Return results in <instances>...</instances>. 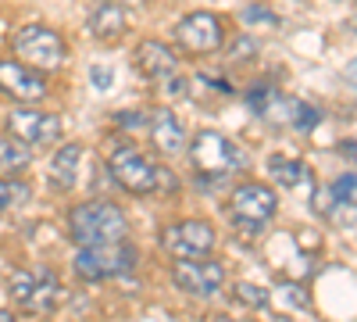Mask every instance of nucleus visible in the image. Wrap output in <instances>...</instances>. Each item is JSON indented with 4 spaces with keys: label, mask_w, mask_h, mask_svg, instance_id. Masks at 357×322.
<instances>
[{
    "label": "nucleus",
    "mask_w": 357,
    "mask_h": 322,
    "mask_svg": "<svg viewBox=\"0 0 357 322\" xmlns=\"http://www.w3.org/2000/svg\"><path fill=\"white\" fill-rule=\"evenodd\" d=\"M68 233L79 247H100V244L126 240L129 222L122 208H114L111 200H82L68 212Z\"/></svg>",
    "instance_id": "obj_1"
},
{
    "label": "nucleus",
    "mask_w": 357,
    "mask_h": 322,
    "mask_svg": "<svg viewBox=\"0 0 357 322\" xmlns=\"http://www.w3.org/2000/svg\"><path fill=\"white\" fill-rule=\"evenodd\" d=\"M190 161L197 168V183H218L225 175L240 172L247 165L240 143L229 140L218 129H200L193 136V147H190Z\"/></svg>",
    "instance_id": "obj_2"
},
{
    "label": "nucleus",
    "mask_w": 357,
    "mask_h": 322,
    "mask_svg": "<svg viewBox=\"0 0 357 322\" xmlns=\"http://www.w3.org/2000/svg\"><path fill=\"white\" fill-rule=\"evenodd\" d=\"M229 212H232V226L240 229V237L257 240L264 233V226L279 212V193L268 183H243V186L232 190Z\"/></svg>",
    "instance_id": "obj_3"
},
{
    "label": "nucleus",
    "mask_w": 357,
    "mask_h": 322,
    "mask_svg": "<svg viewBox=\"0 0 357 322\" xmlns=\"http://www.w3.org/2000/svg\"><path fill=\"white\" fill-rule=\"evenodd\" d=\"M72 269L82 283H100L111 276H126L136 269V247L126 240L114 244H100V247H79Z\"/></svg>",
    "instance_id": "obj_4"
},
{
    "label": "nucleus",
    "mask_w": 357,
    "mask_h": 322,
    "mask_svg": "<svg viewBox=\"0 0 357 322\" xmlns=\"http://www.w3.org/2000/svg\"><path fill=\"white\" fill-rule=\"evenodd\" d=\"M107 172L118 186L136 193V197L158 190V165L139 147H132V143H114L107 151Z\"/></svg>",
    "instance_id": "obj_5"
},
{
    "label": "nucleus",
    "mask_w": 357,
    "mask_h": 322,
    "mask_svg": "<svg viewBox=\"0 0 357 322\" xmlns=\"http://www.w3.org/2000/svg\"><path fill=\"white\" fill-rule=\"evenodd\" d=\"M15 54H18V61H25L29 68H36V72H54V68H61L65 65V57H68V47L65 40L54 33V29L47 25H25L15 33L11 40Z\"/></svg>",
    "instance_id": "obj_6"
},
{
    "label": "nucleus",
    "mask_w": 357,
    "mask_h": 322,
    "mask_svg": "<svg viewBox=\"0 0 357 322\" xmlns=\"http://www.w3.org/2000/svg\"><path fill=\"white\" fill-rule=\"evenodd\" d=\"M8 136L29 143V147H54L57 140L65 133V122L57 119V115H47V111H36L33 104H22L8 115L4 122Z\"/></svg>",
    "instance_id": "obj_7"
},
{
    "label": "nucleus",
    "mask_w": 357,
    "mask_h": 322,
    "mask_svg": "<svg viewBox=\"0 0 357 322\" xmlns=\"http://www.w3.org/2000/svg\"><path fill=\"white\" fill-rule=\"evenodd\" d=\"M172 279L190 298H215L225 286V265L211 258H178L172 265Z\"/></svg>",
    "instance_id": "obj_8"
},
{
    "label": "nucleus",
    "mask_w": 357,
    "mask_h": 322,
    "mask_svg": "<svg viewBox=\"0 0 357 322\" xmlns=\"http://www.w3.org/2000/svg\"><path fill=\"white\" fill-rule=\"evenodd\" d=\"M161 247L172 258H207L215 247V226L204 219H183L172 222L161 233Z\"/></svg>",
    "instance_id": "obj_9"
},
{
    "label": "nucleus",
    "mask_w": 357,
    "mask_h": 322,
    "mask_svg": "<svg viewBox=\"0 0 357 322\" xmlns=\"http://www.w3.org/2000/svg\"><path fill=\"white\" fill-rule=\"evenodd\" d=\"M175 43L183 47L186 54H215L222 43H225V29H222V18L211 15V11H193L186 15L183 22L175 25Z\"/></svg>",
    "instance_id": "obj_10"
},
{
    "label": "nucleus",
    "mask_w": 357,
    "mask_h": 322,
    "mask_svg": "<svg viewBox=\"0 0 357 322\" xmlns=\"http://www.w3.org/2000/svg\"><path fill=\"white\" fill-rule=\"evenodd\" d=\"M0 94L18 104H40L50 90H47V79L25 61H0Z\"/></svg>",
    "instance_id": "obj_11"
},
{
    "label": "nucleus",
    "mask_w": 357,
    "mask_h": 322,
    "mask_svg": "<svg viewBox=\"0 0 357 322\" xmlns=\"http://www.w3.org/2000/svg\"><path fill=\"white\" fill-rule=\"evenodd\" d=\"M132 61H136V68H139L146 79L161 82V79L175 75L178 57H175V50H172V47H165L161 40H143V43L132 50Z\"/></svg>",
    "instance_id": "obj_12"
},
{
    "label": "nucleus",
    "mask_w": 357,
    "mask_h": 322,
    "mask_svg": "<svg viewBox=\"0 0 357 322\" xmlns=\"http://www.w3.org/2000/svg\"><path fill=\"white\" fill-rule=\"evenodd\" d=\"M146 129H151V143L158 154H178L186 147V129L175 119V111H168V108L154 111V119L146 122Z\"/></svg>",
    "instance_id": "obj_13"
},
{
    "label": "nucleus",
    "mask_w": 357,
    "mask_h": 322,
    "mask_svg": "<svg viewBox=\"0 0 357 322\" xmlns=\"http://www.w3.org/2000/svg\"><path fill=\"white\" fill-rule=\"evenodd\" d=\"M82 143H65V147H57L54 161H50V183L57 190H75L79 183V168H82Z\"/></svg>",
    "instance_id": "obj_14"
},
{
    "label": "nucleus",
    "mask_w": 357,
    "mask_h": 322,
    "mask_svg": "<svg viewBox=\"0 0 357 322\" xmlns=\"http://www.w3.org/2000/svg\"><path fill=\"white\" fill-rule=\"evenodd\" d=\"M61 298H65L61 279H57L50 269H40V272H36V279H33V294H29V301H25V312L50 315L57 305H61Z\"/></svg>",
    "instance_id": "obj_15"
},
{
    "label": "nucleus",
    "mask_w": 357,
    "mask_h": 322,
    "mask_svg": "<svg viewBox=\"0 0 357 322\" xmlns=\"http://www.w3.org/2000/svg\"><path fill=\"white\" fill-rule=\"evenodd\" d=\"M126 8L122 4H114V0H100V4L89 11V33H93L97 40H118L126 33Z\"/></svg>",
    "instance_id": "obj_16"
},
{
    "label": "nucleus",
    "mask_w": 357,
    "mask_h": 322,
    "mask_svg": "<svg viewBox=\"0 0 357 322\" xmlns=\"http://www.w3.org/2000/svg\"><path fill=\"white\" fill-rule=\"evenodd\" d=\"M268 175H272V180H275L279 186H286V190H296V186L311 183V168H307L304 161H296V158H282V154L268 158Z\"/></svg>",
    "instance_id": "obj_17"
},
{
    "label": "nucleus",
    "mask_w": 357,
    "mask_h": 322,
    "mask_svg": "<svg viewBox=\"0 0 357 322\" xmlns=\"http://www.w3.org/2000/svg\"><path fill=\"white\" fill-rule=\"evenodd\" d=\"M29 161H33V151H29V143L8 136L0 140V175H15L22 168H29Z\"/></svg>",
    "instance_id": "obj_18"
},
{
    "label": "nucleus",
    "mask_w": 357,
    "mask_h": 322,
    "mask_svg": "<svg viewBox=\"0 0 357 322\" xmlns=\"http://www.w3.org/2000/svg\"><path fill=\"white\" fill-rule=\"evenodd\" d=\"M29 197H33V186H29L25 180L0 175V215H8V212L22 208V204H29Z\"/></svg>",
    "instance_id": "obj_19"
},
{
    "label": "nucleus",
    "mask_w": 357,
    "mask_h": 322,
    "mask_svg": "<svg viewBox=\"0 0 357 322\" xmlns=\"http://www.w3.org/2000/svg\"><path fill=\"white\" fill-rule=\"evenodd\" d=\"M236 301L247 305V308H268V301H272V294H268L264 286H254V283H236Z\"/></svg>",
    "instance_id": "obj_20"
},
{
    "label": "nucleus",
    "mask_w": 357,
    "mask_h": 322,
    "mask_svg": "<svg viewBox=\"0 0 357 322\" xmlns=\"http://www.w3.org/2000/svg\"><path fill=\"white\" fill-rule=\"evenodd\" d=\"M325 219H329L333 226H354V222H357V204L333 197V204L325 208Z\"/></svg>",
    "instance_id": "obj_21"
},
{
    "label": "nucleus",
    "mask_w": 357,
    "mask_h": 322,
    "mask_svg": "<svg viewBox=\"0 0 357 322\" xmlns=\"http://www.w3.org/2000/svg\"><path fill=\"white\" fill-rule=\"evenodd\" d=\"M289 122H293L296 129H314V126L321 122V115H318V108H311V104H304V101H293V104H289Z\"/></svg>",
    "instance_id": "obj_22"
},
{
    "label": "nucleus",
    "mask_w": 357,
    "mask_h": 322,
    "mask_svg": "<svg viewBox=\"0 0 357 322\" xmlns=\"http://www.w3.org/2000/svg\"><path fill=\"white\" fill-rule=\"evenodd\" d=\"M257 50H261L257 36L240 33V36L232 40V47H229V61H247V57H257Z\"/></svg>",
    "instance_id": "obj_23"
},
{
    "label": "nucleus",
    "mask_w": 357,
    "mask_h": 322,
    "mask_svg": "<svg viewBox=\"0 0 357 322\" xmlns=\"http://www.w3.org/2000/svg\"><path fill=\"white\" fill-rule=\"evenodd\" d=\"M329 193L340 197V200H354V204H357V175H354V172L336 175V183L329 186Z\"/></svg>",
    "instance_id": "obj_24"
},
{
    "label": "nucleus",
    "mask_w": 357,
    "mask_h": 322,
    "mask_svg": "<svg viewBox=\"0 0 357 322\" xmlns=\"http://www.w3.org/2000/svg\"><path fill=\"white\" fill-rule=\"evenodd\" d=\"M33 279H36V272H15L11 276V298L25 308V301H29V294H33Z\"/></svg>",
    "instance_id": "obj_25"
},
{
    "label": "nucleus",
    "mask_w": 357,
    "mask_h": 322,
    "mask_svg": "<svg viewBox=\"0 0 357 322\" xmlns=\"http://www.w3.org/2000/svg\"><path fill=\"white\" fill-rule=\"evenodd\" d=\"M161 94H165L168 101H183V97L190 94V82H186L183 75H168V79H161Z\"/></svg>",
    "instance_id": "obj_26"
},
{
    "label": "nucleus",
    "mask_w": 357,
    "mask_h": 322,
    "mask_svg": "<svg viewBox=\"0 0 357 322\" xmlns=\"http://www.w3.org/2000/svg\"><path fill=\"white\" fill-rule=\"evenodd\" d=\"M282 290H286V301H289L293 308H311V298L304 294V286H301V283H286Z\"/></svg>",
    "instance_id": "obj_27"
},
{
    "label": "nucleus",
    "mask_w": 357,
    "mask_h": 322,
    "mask_svg": "<svg viewBox=\"0 0 357 322\" xmlns=\"http://www.w3.org/2000/svg\"><path fill=\"white\" fill-rule=\"evenodd\" d=\"M114 122H118V126H126V129H143V126H146V119H143V115H132V111L114 115Z\"/></svg>",
    "instance_id": "obj_28"
},
{
    "label": "nucleus",
    "mask_w": 357,
    "mask_h": 322,
    "mask_svg": "<svg viewBox=\"0 0 357 322\" xmlns=\"http://www.w3.org/2000/svg\"><path fill=\"white\" fill-rule=\"evenodd\" d=\"M168 190H175V175L165 165H158V190L154 193H168Z\"/></svg>",
    "instance_id": "obj_29"
},
{
    "label": "nucleus",
    "mask_w": 357,
    "mask_h": 322,
    "mask_svg": "<svg viewBox=\"0 0 357 322\" xmlns=\"http://www.w3.org/2000/svg\"><path fill=\"white\" fill-rule=\"evenodd\" d=\"M89 79L97 82V90H111V82H114V75L107 68H93V72H89Z\"/></svg>",
    "instance_id": "obj_30"
},
{
    "label": "nucleus",
    "mask_w": 357,
    "mask_h": 322,
    "mask_svg": "<svg viewBox=\"0 0 357 322\" xmlns=\"http://www.w3.org/2000/svg\"><path fill=\"white\" fill-rule=\"evenodd\" d=\"M243 18H247V22H268V25H275V22H279L275 15H268V11H261V8H247Z\"/></svg>",
    "instance_id": "obj_31"
},
{
    "label": "nucleus",
    "mask_w": 357,
    "mask_h": 322,
    "mask_svg": "<svg viewBox=\"0 0 357 322\" xmlns=\"http://www.w3.org/2000/svg\"><path fill=\"white\" fill-rule=\"evenodd\" d=\"M347 79H350V82H354V86H357V61H354V65H350V68H347Z\"/></svg>",
    "instance_id": "obj_32"
},
{
    "label": "nucleus",
    "mask_w": 357,
    "mask_h": 322,
    "mask_svg": "<svg viewBox=\"0 0 357 322\" xmlns=\"http://www.w3.org/2000/svg\"><path fill=\"white\" fill-rule=\"evenodd\" d=\"M114 4H122V8H136V4H143V0H114Z\"/></svg>",
    "instance_id": "obj_33"
},
{
    "label": "nucleus",
    "mask_w": 357,
    "mask_h": 322,
    "mask_svg": "<svg viewBox=\"0 0 357 322\" xmlns=\"http://www.w3.org/2000/svg\"><path fill=\"white\" fill-rule=\"evenodd\" d=\"M0 322H11V312H0Z\"/></svg>",
    "instance_id": "obj_34"
},
{
    "label": "nucleus",
    "mask_w": 357,
    "mask_h": 322,
    "mask_svg": "<svg viewBox=\"0 0 357 322\" xmlns=\"http://www.w3.org/2000/svg\"><path fill=\"white\" fill-rule=\"evenodd\" d=\"M354 33H357V22H354Z\"/></svg>",
    "instance_id": "obj_35"
}]
</instances>
